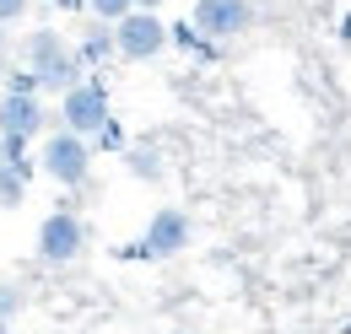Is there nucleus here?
Returning <instances> with one entry per match:
<instances>
[{
    "mask_svg": "<svg viewBox=\"0 0 351 334\" xmlns=\"http://www.w3.org/2000/svg\"><path fill=\"white\" fill-rule=\"evenodd\" d=\"M22 65L38 76V86H44V92H60V97H65L76 81H87L82 54L60 38L54 27H38V33H27V38H22Z\"/></svg>",
    "mask_w": 351,
    "mask_h": 334,
    "instance_id": "nucleus-1",
    "label": "nucleus"
},
{
    "mask_svg": "<svg viewBox=\"0 0 351 334\" xmlns=\"http://www.w3.org/2000/svg\"><path fill=\"white\" fill-rule=\"evenodd\" d=\"M38 172L54 178L60 189H82L92 178V140L87 135H71V129L44 135V146H38Z\"/></svg>",
    "mask_w": 351,
    "mask_h": 334,
    "instance_id": "nucleus-2",
    "label": "nucleus"
},
{
    "mask_svg": "<svg viewBox=\"0 0 351 334\" xmlns=\"http://www.w3.org/2000/svg\"><path fill=\"white\" fill-rule=\"evenodd\" d=\"M108 119H114V108H108V86L97 81V76L76 81L65 97H60V129H71V135H87V140H97Z\"/></svg>",
    "mask_w": 351,
    "mask_h": 334,
    "instance_id": "nucleus-3",
    "label": "nucleus"
},
{
    "mask_svg": "<svg viewBox=\"0 0 351 334\" xmlns=\"http://www.w3.org/2000/svg\"><path fill=\"white\" fill-rule=\"evenodd\" d=\"M82 253H87V221L71 205L49 210L44 221H38V259L44 264H76Z\"/></svg>",
    "mask_w": 351,
    "mask_h": 334,
    "instance_id": "nucleus-4",
    "label": "nucleus"
},
{
    "mask_svg": "<svg viewBox=\"0 0 351 334\" xmlns=\"http://www.w3.org/2000/svg\"><path fill=\"white\" fill-rule=\"evenodd\" d=\"M189 216L178 205H162V210H152V221H146V232H141V243H130V259H173V253L189 248Z\"/></svg>",
    "mask_w": 351,
    "mask_h": 334,
    "instance_id": "nucleus-5",
    "label": "nucleus"
},
{
    "mask_svg": "<svg viewBox=\"0 0 351 334\" xmlns=\"http://www.w3.org/2000/svg\"><path fill=\"white\" fill-rule=\"evenodd\" d=\"M114 43H119V60H157L173 43V27L157 11H130L125 22H114Z\"/></svg>",
    "mask_w": 351,
    "mask_h": 334,
    "instance_id": "nucleus-6",
    "label": "nucleus"
},
{
    "mask_svg": "<svg viewBox=\"0 0 351 334\" xmlns=\"http://www.w3.org/2000/svg\"><path fill=\"white\" fill-rule=\"evenodd\" d=\"M189 22L206 33L211 43H232L254 27V0H195Z\"/></svg>",
    "mask_w": 351,
    "mask_h": 334,
    "instance_id": "nucleus-7",
    "label": "nucleus"
},
{
    "mask_svg": "<svg viewBox=\"0 0 351 334\" xmlns=\"http://www.w3.org/2000/svg\"><path fill=\"white\" fill-rule=\"evenodd\" d=\"M49 129V114H44V97H16V92H0V135L5 140H38Z\"/></svg>",
    "mask_w": 351,
    "mask_h": 334,
    "instance_id": "nucleus-8",
    "label": "nucleus"
},
{
    "mask_svg": "<svg viewBox=\"0 0 351 334\" xmlns=\"http://www.w3.org/2000/svg\"><path fill=\"white\" fill-rule=\"evenodd\" d=\"M76 54H82V65H108V60L119 54V43H114V27H108V22H97L87 38L76 43Z\"/></svg>",
    "mask_w": 351,
    "mask_h": 334,
    "instance_id": "nucleus-9",
    "label": "nucleus"
},
{
    "mask_svg": "<svg viewBox=\"0 0 351 334\" xmlns=\"http://www.w3.org/2000/svg\"><path fill=\"white\" fill-rule=\"evenodd\" d=\"M173 43L184 49V54H195V60H217V43L206 38L195 22H178V27H173Z\"/></svg>",
    "mask_w": 351,
    "mask_h": 334,
    "instance_id": "nucleus-10",
    "label": "nucleus"
},
{
    "mask_svg": "<svg viewBox=\"0 0 351 334\" xmlns=\"http://www.w3.org/2000/svg\"><path fill=\"white\" fill-rule=\"evenodd\" d=\"M125 167H130V178H146V183L162 178V157H157L152 146H130V151H125Z\"/></svg>",
    "mask_w": 351,
    "mask_h": 334,
    "instance_id": "nucleus-11",
    "label": "nucleus"
},
{
    "mask_svg": "<svg viewBox=\"0 0 351 334\" xmlns=\"http://www.w3.org/2000/svg\"><path fill=\"white\" fill-rule=\"evenodd\" d=\"M22 200H27V178H22L16 167L5 162V167H0V205H5V210H16Z\"/></svg>",
    "mask_w": 351,
    "mask_h": 334,
    "instance_id": "nucleus-12",
    "label": "nucleus"
},
{
    "mask_svg": "<svg viewBox=\"0 0 351 334\" xmlns=\"http://www.w3.org/2000/svg\"><path fill=\"white\" fill-rule=\"evenodd\" d=\"M0 92H16V97H38L44 86H38V76H33L27 65H16V70H5V76H0Z\"/></svg>",
    "mask_w": 351,
    "mask_h": 334,
    "instance_id": "nucleus-13",
    "label": "nucleus"
},
{
    "mask_svg": "<svg viewBox=\"0 0 351 334\" xmlns=\"http://www.w3.org/2000/svg\"><path fill=\"white\" fill-rule=\"evenodd\" d=\"M87 11L97 16V22H108V27H114V22H125V16L135 11V0H87Z\"/></svg>",
    "mask_w": 351,
    "mask_h": 334,
    "instance_id": "nucleus-14",
    "label": "nucleus"
},
{
    "mask_svg": "<svg viewBox=\"0 0 351 334\" xmlns=\"http://www.w3.org/2000/svg\"><path fill=\"white\" fill-rule=\"evenodd\" d=\"M22 307H27V292H22L16 281H0V324H11Z\"/></svg>",
    "mask_w": 351,
    "mask_h": 334,
    "instance_id": "nucleus-15",
    "label": "nucleus"
},
{
    "mask_svg": "<svg viewBox=\"0 0 351 334\" xmlns=\"http://www.w3.org/2000/svg\"><path fill=\"white\" fill-rule=\"evenodd\" d=\"M92 151H130V140H125V125H119V119H108V125H103V135L92 140Z\"/></svg>",
    "mask_w": 351,
    "mask_h": 334,
    "instance_id": "nucleus-16",
    "label": "nucleus"
},
{
    "mask_svg": "<svg viewBox=\"0 0 351 334\" xmlns=\"http://www.w3.org/2000/svg\"><path fill=\"white\" fill-rule=\"evenodd\" d=\"M27 5H33V0H0V22H5V27H11V22H22V16H27Z\"/></svg>",
    "mask_w": 351,
    "mask_h": 334,
    "instance_id": "nucleus-17",
    "label": "nucleus"
},
{
    "mask_svg": "<svg viewBox=\"0 0 351 334\" xmlns=\"http://www.w3.org/2000/svg\"><path fill=\"white\" fill-rule=\"evenodd\" d=\"M5 49H11V33H5V22H0V60H5Z\"/></svg>",
    "mask_w": 351,
    "mask_h": 334,
    "instance_id": "nucleus-18",
    "label": "nucleus"
},
{
    "mask_svg": "<svg viewBox=\"0 0 351 334\" xmlns=\"http://www.w3.org/2000/svg\"><path fill=\"white\" fill-rule=\"evenodd\" d=\"M157 5H162V0H135V11H157Z\"/></svg>",
    "mask_w": 351,
    "mask_h": 334,
    "instance_id": "nucleus-19",
    "label": "nucleus"
},
{
    "mask_svg": "<svg viewBox=\"0 0 351 334\" xmlns=\"http://www.w3.org/2000/svg\"><path fill=\"white\" fill-rule=\"evenodd\" d=\"M5 162H11V157H5V135H0V167H5Z\"/></svg>",
    "mask_w": 351,
    "mask_h": 334,
    "instance_id": "nucleus-20",
    "label": "nucleus"
}]
</instances>
